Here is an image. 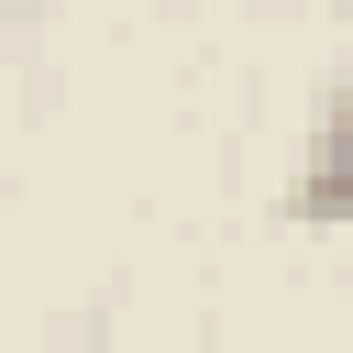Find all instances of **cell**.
Instances as JSON below:
<instances>
[{
    "label": "cell",
    "instance_id": "obj_1",
    "mask_svg": "<svg viewBox=\"0 0 353 353\" xmlns=\"http://www.w3.org/2000/svg\"><path fill=\"white\" fill-rule=\"evenodd\" d=\"M287 210H298L309 232H342V221H353V55L331 66V88H320V110H309V143H298Z\"/></svg>",
    "mask_w": 353,
    "mask_h": 353
},
{
    "label": "cell",
    "instance_id": "obj_2",
    "mask_svg": "<svg viewBox=\"0 0 353 353\" xmlns=\"http://www.w3.org/2000/svg\"><path fill=\"white\" fill-rule=\"evenodd\" d=\"M11 11H22V22H33V11H55V0H11Z\"/></svg>",
    "mask_w": 353,
    "mask_h": 353
},
{
    "label": "cell",
    "instance_id": "obj_3",
    "mask_svg": "<svg viewBox=\"0 0 353 353\" xmlns=\"http://www.w3.org/2000/svg\"><path fill=\"white\" fill-rule=\"evenodd\" d=\"M320 11H331V22H353V0H320Z\"/></svg>",
    "mask_w": 353,
    "mask_h": 353
}]
</instances>
